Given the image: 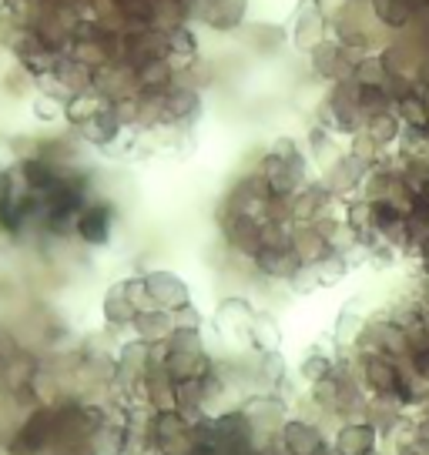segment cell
Segmentation results:
<instances>
[{"label": "cell", "instance_id": "9c48e42d", "mask_svg": "<svg viewBox=\"0 0 429 455\" xmlns=\"http://www.w3.org/2000/svg\"><path fill=\"white\" fill-rule=\"evenodd\" d=\"M258 268L265 271L269 278H282V282H292V275L302 268V258L292 255V251L265 248V251H258Z\"/></svg>", "mask_w": 429, "mask_h": 455}, {"label": "cell", "instance_id": "52a82bcc", "mask_svg": "<svg viewBox=\"0 0 429 455\" xmlns=\"http://www.w3.org/2000/svg\"><path fill=\"white\" fill-rule=\"evenodd\" d=\"M245 339H248L252 352H258V355H265V352H282V328H279V322H275L272 315L255 312L252 325L245 331Z\"/></svg>", "mask_w": 429, "mask_h": 455}, {"label": "cell", "instance_id": "30bf717a", "mask_svg": "<svg viewBox=\"0 0 429 455\" xmlns=\"http://www.w3.org/2000/svg\"><path fill=\"white\" fill-rule=\"evenodd\" d=\"M332 365H336V358H332L329 352H312V355L302 358L299 375L312 385V382H319V379H326V375L332 371Z\"/></svg>", "mask_w": 429, "mask_h": 455}, {"label": "cell", "instance_id": "8992f818", "mask_svg": "<svg viewBox=\"0 0 429 455\" xmlns=\"http://www.w3.org/2000/svg\"><path fill=\"white\" fill-rule=\"evenodd\" d=\"M252 318H255V305L248 299H239V295H229L225 301H218V312H214V322L225 335H245Z\"/></svg>", "mask_w": 429, "mask_h": 455}, {"label": "cell", "instance_id": "8fae6325", "mask_svg": "<svg viewBox=\"0 0 429 455\" xmlns=\"http://www.w3.org/2000/svg\"><path fill=\"white\" fill-rule=\"evenodd\" d=\"M255 369L262 371V379H269L272 385H282L286 382V358H282V352H265V355L255 358Z\"/></svg>", "mask_w": 429, "mask_h": 455}, {"label": "cell", "instance_id": "7c38bea8", "mask_svg": "<svg viewBox=\"0 0 429 455\" xmlns=\"http://www.w3.org/2000/svg\"><path fill=\"white\" fill-rule=\"evenodd\" d=\"M121 284H125V295L134 301V308H138V312H151V308H158L155 299H151V291H148L144 275L142 278H128V282H121Z\"/></svg>", "mask_w": 429, "mask_h": 455}, {"label": "cell", "instance_id": "ba28073f", "mask_svg": "<svg viewBox=\"0 0 429 455\" xmlns=\"http://www.w3.org/2000/svg\"><path fill=\"white\" fill-rule=\"evenodd\" d=\"M174 331L172 315L165 308H151V312H138L134 325H131V335L142 341H165Z\"/></svg>", "mask_w": 429, "mask_h": 455}, {"label": "cell", "instance_id": "5bb4252c", "mask_svg": "<svg viewBox=\"0 0 429 455\" xmlns=\"http://www.w3.org/2000/svg\"><path fill=\"white\" fill-rule=\"evenodd\" d=\"M172 325L174 328H201L205 325V318H201V312L188 301V305H182V308H172Z\"/></svg>", "mask_w": 429, "mask_h": 455}, {"label": "cell", "instance_id": "4fadbf2b", "mask_svg": "<svg viewBox=\"0 0 429 455\" xmlns=\"http://www.w3.org/2000/svg\"><path fill=\"white\" fill-rule=\"evenodd\" d=\"M292 284H295L299 291H315L319 284H326V278H322V268H319V265H302V268L292 275Z\"/></svg>", "mask_w": 429, "mask_h": 455}, {"label": "cell", "instance_id": "277c9868", "mask_svg": "<svg viewBox=\"0 0 429 455\" xmlns=\"http://www.w3.org/2000/svg\"><path fill=\"white\" fill-rule=\"evenodd\" d=\"M144 282H148V291H151L155 305L158 308H165V312L182 308V305L191 301L188 284L182 282V278H174L172 271H151V275H144Z\"/></svg>", "mask_w": 429, "mask_h": 455}, {"label": "cell", "instance_id": "7a4b0ae2", "mask_svg": "<svg viewBox=\"0 0 429 455\" xmlns=\"http://www.w3.org/2000/svg\"><path fill=\"white\" fill-rule=\"evenodd\" d=\"M332 445L339 455H369L379 449V432L366 419H349L332 432Z\"/></svg>", "mask_w": 429, "mask_h": 455}, {"label": "cell", "instance_id": "3957f363", "mask_svg": "<svg viewBox=\"0 0 429 455\" xmlns=\"http://www.w3.org/2000/svg\"><path fill=\"white\" fill-rule=\"evenodd\" d=\"M101 315H104V322H108V331L111 335H131V325H134V318H138V308H134V301L125 295V284H115L104 301H101Z\"/></svg>", "mask_w": 429, "mask_h": 455}, {"label": "cell", "instance_id": "6da1fadb", "mask_svg": "<svg viewBox=\"0 0 429 455\" xmlns=\"http://www.w3.org/2000/svg\"><path fill=\"white\" fill-rule=\"evenodd\" d=\"M326 428L315 426V422H305L299 415H288L282 422V432H279V445L286 449L288 455H319L326 449Z\"/></svg>", "mask_w": 429, "mask_h": 455}, {"label": "cell", "instance_id": "5b68a950", "mask_svg": "<svg viewBox=\"0 0 429 455\" xmlns=\"http://www.w3.org/2000/svg\"><path fill=\"white\" fill-rule=\"evenodd\" d=\"M165 369H168L174 382H182V379H205L214 369V358L208 355V348H191V352H172L168 348Z\"/></svg>", "mask_w": 429, "mask_h": 455}]
</instances>
